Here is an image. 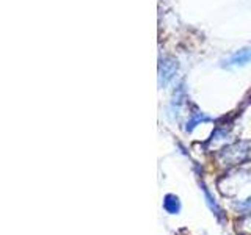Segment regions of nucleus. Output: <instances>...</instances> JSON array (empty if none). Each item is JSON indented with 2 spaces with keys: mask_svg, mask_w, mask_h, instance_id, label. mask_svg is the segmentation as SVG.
Listing matches in <instances>:
<instances>
[{
  "mask_svg": "<svg viewBox=\"0 0 251 235\" xmlns=\"http://www.w3.org/2000/svg\"><path fill=\"white\" fill-rule=\"evenodd\" d=\"M251 60V49H242L239 52H235L229 60L225 61V65L227 66H243Z\"/></svg>",
  "mask_w": 251,
  "mask_h": 235,
  "instance_id": "1",
  "label": "nucleus"
},
{
  "mask_svg": "<svg viewBox=\"0 0 251 235\" xmlns=\"http://www.w3.org/2000/svg\"><path fill=\"white\" fill-rule=\"evenodd\" d=\"M163 209L167 210L168 213L175 215L180 210V202H179V199L176 198L175 194H168L167 198H165V201H163Z\"/></svg>",
  "mask_w": 251,
  "mask_h": 235,
  "instance_id": "2",
  "label": "nucleus"
}]
</instances>
